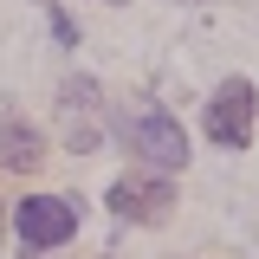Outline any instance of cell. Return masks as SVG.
<instances>
[{
  "instance_id": "cell-1",
  "label": "cell",
  "mask_w": 259,
  "mask_h": 259,
  "mask_svg": "<svg viewBox=\"0 0 259 259\" xmlns=\"http://www.w3.org/2000/svg\"><path fill=\"white\" fill-rule=\"evenodd\" d=\"M13 227H20V246L46 253V246H65V240L78 233V207L59 201V194H26V201L13 207Z\"/></svg>"
},
{
  "instance_id": "cell-2",
  "label": "cell",
  "mask_w": 259,
  "mask_h": 259,
  "mask_svg": "<svg viewBox=\"0 0 259 259\" xmlns=\"http://www.w3.org/2000/svg\"><path fill=\"white\" fill-rule=\"evenodd\" d=\"M207 136L221 143V149H246L253 143V84L246 78H227L214 104H207Z\"/></svg>"
},
{
  "instance_id": "cell-3",
  "label": "cell",
  "mask_w": 259,
  "mask_h": 259,
  "mask_svg": "<svg viewBox=\"0 0 259 259\" xmlns=\"http://www.w3.org/2000/svg\"><path fill=\"white\" fill-rule=\"evenodd\" d=\"M130 143H136V156H149L156 168H182L188 162V136H182V123L168 110H143L130 123Z\"/></svg>"
},
{
  "instance_id": "cell-4",
  "label": "cell",
  "mask_w": 259,
  "mask_h": 259,
  "mask_svg": "<svg viewBox=\"0 0 259 259\" xmlns=\"http://www.w3.org/2000/svg\"><path fill=\"white\" fill-rule=\"evenodd\" d=\"M110 207H117L123 221H162V214L175 207V188L156 182V175H123V182L110 188Z\"/></svg>"
},
{
  "instance_id": "cell-5",
  "label": "cell",
  "mask_w": 259,
  "mask_h": 259,
  "mask_svg": "<svg viewBox=\"0 0 259 259\" xmlns=\"http://www.w3.org/2000/svg\"><path fill=\"white\" fill-rule=\"evenodd\" d=\"M0 168H13V175L46 168V136H39L20 110H0Z\"/></svg>"
},
{
  "instance_id": "cell-6",
  "label": "cell",
  "mask_w": 259,
  "mask_h": 259,
  "mask_svg": "<svg viewBox=\"0 0 259 259\" xmlns=\"http://www.w3.org/2000/svg\"><path fill=\"white\" fill-rule=\"evenodd\" d=\"M65 143L71 149H97V84L91 78L65 84Z\"/></svg>"
},
{
  "instance_id": "cell-7",
  "label": "cell",
  "mask_w": 259,
  "mask_h": 259,
  "mask_svg": "<svg viewBox=\"0 0 259 259\" xmlns=\"http://www.w3.org/2000/svg\"><path fill=\"white\" fill-rule=\"evenodd\" d=\"M104 7H123V0H104Z\"/></svg>"
}]
</instances>
